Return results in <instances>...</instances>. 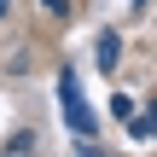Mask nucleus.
Listing matches in <instances>:
<instances>
[{"label":"nucleus","mask_w":157,"mask_h":157,"mask_svg":"<svg viewBox=\"0 0 157 157\" xmlns=\"http://www.w3.org/2000/svg\"><path fill=\"white\" fill-rule=\"evenodd\" d=\"M58 99H64L70 128H76V134H93V111H87V99H82V87H76V76H70V70L58 76Z\"/></svg>","instance_id":"f257e3e1"},{"label":"nucleus","mask_w":157,"mask_h":157,"mask_svg":"<svg viewBox=\"0 0 157 157\" xmlns=\"http://www.w3.org/2000/svg\"><path fill=\"white\" fill-rule=\"evenodd\" d=\"M99 64H105V70L117 64V35H105V41H99Z\"/></svg>","instance_id":"f03ea898"},{"label":"nucleus","mask_w":157,"mask_h":157,"mask_svg":"<svg viewBox=\"0 0 157 157\" xmlns=\"http://www.w3.org/2000/svg\"><path fill=\"white\" fill-rule=\"evenodd\" d=\"M41 6H47L52 17H64V12H70V0H41Z\"/></svg>","instance_id":"7ed1b4c3"},{"label":"nucleus","mask_w":157,"mask_h":157,"mask_svg":"<svg viewBox=\"0 0 157 157\" xmlns=\"http://www.w3.org/2000/svg\"><path fill=\"white\" fill-rule=\"evenodd\" d=\"M0 17H6V0H0Z\"/></svg>","instance_id":"20e7f679"},{"label":"nucleus","mask_w":157,"mask_h":157,"mask_svg":"<svg viewBox=\"0 0 157 157\" xmlns=\"http://www.w3.org/2000/svg\"><path fill=\"white\" fill-rule=\"evenodd\" d=\"M151 122H157V105H151Z\"/></svg>","instance_id":"39448f33"}]
</instances>
